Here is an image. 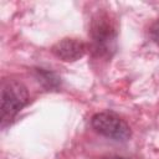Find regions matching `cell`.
<instances>
[{
	"instance_id": "obj_6",
	"label": "cell",
	"mask_w": 159,
	"mask_h": 159,
	"mask_svg": "<svg viewBox=\"0 0 159 159\" xmlns=\"http://www.w3.org/2000/svg\"><path fill=\"white\" fill-rule=\"evenodd\" d=\"M149 35H150V39H152L157 45H159V20H157V21L150 26Z\"/></svg>"
},
{
	"instance_id": "obj_2",
	"label": "cell",
	"mask_w": 159,
	"mask_h": 159,
	"mask_svg": "<svg viewBox=\"0 0 159 159\" xmlns=\"http://www.w3.org/2000/svg\"><path fill=\"white\" fill-rule=\"evenodd\" d=\"M1 127L4 128L27 104L26 87L16 80H5L1 83Z\"/></svg>"
},
{
	"instance_id": "obj_5",
	"label": "cell",
	"mask_w": 159,
	"mask_h": 159,
	"mask_svg": "<svg viewBox=\"0 0 159 159\" xmlns=\"http://www.w3.org/2000/svg\"><path fill=\"white\" fill-rule=\"evenodd\" d=\"M36 72H37L39 81H41L46 87H48V88H56L58 86V77L55 73L48 72V71H45L42 68H37Z\"/></svg>"
},
{
	"instance_id": "obj_3",
	"label": "cell",
	"mask_w": 159,
	"mask_h": 159,
	"mask_svg": "<svg viewBox=\"0 0 159 159\" xmlns=\"http://www.w3.org/2000/svg\"><path fill=\"white\" fill-rule=\"evenodd\" d=\"M91 124L93 129L117 142H125L130 137V128L128 124L113 112H101L92 117Z\"/></svg>"
},
{
	"instance_id": "obj_1",
	"label": "cell",
	"mask_w": 159,
	"mask_h": 159,
	"mask_svg": "<svg viewBox=\"0 0 159 159\" xmlns=\"http://www.w3.org/2000/svg\"><path fill=\"white\" fill-rule=\"evenodd\" d=\"M89 34L93 51L98 56L111 57L117 43V27L111 16L106 12L98 14L91 22Z\"/></svg>"
},
{
	"instance_id": "obj_7",
	"label": "cell",
	"mask_w": 159,
	"mask_h": 159,
	"mask_svg": "<svg viewBox=\"0 0 159 159\" xmlns=\"http://www.w3.org/2000/svg\"><path fill=\"white\" fill-rule=\"evenodd\" d=\"M111 159H125V158H111Z\"/></svg>"
},
{
	"instance_id": "obj_4",
	"label": "cell",
	"mask_w": 159,
	"mask_h": 159,
	"mask_svg": "<svg viewBox=\"0 0 159 159\" xmlns=\"http://www.w3.org/2000/svg\"><path fill=\"white\" fill-rule=\"evenodd\" d=\"M52 53L62 61L72 62L86 53V45L78 39H63L52 46Z\"/></svg>"
}]
</instances>
